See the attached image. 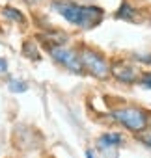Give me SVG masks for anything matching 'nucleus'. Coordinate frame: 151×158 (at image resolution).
I'll list each match as a JSON object with an SVG mask.
<instances>
[{"instance_id":"obj_1","label":"nucleus","mask_w":151,"mask_h":158,"mask_svg":"<svg viewBox=\"0 0 151 158\" xmlns=\"http://www.w3.org/2000/svg\"><path fill=\"white\" fill-rule=\"evenodd\" d=\"M49 8L65 23L79 30H93L105 19V10L95 4H80L77 0H50Z\"/></svg>"},{"instance_id":"obj_2","label":"nucleus","mask_w":151,"mask_h":158,"mask_svg":"<svg viewBox=\"0 0 151 158\" xmlns=\"http://www.w3.org/2000/svg\"><path fill=\"white\" fill-rule=\"evenodd\" d=\"M110 117L118 125H121L123 128H127L129 132L140 134L147 127L151 115H149V112H145L140 106H119V108H114L110 112Z\"/></svg>"},{"instance_id":"obj_3","label":"nucleus","mask_w":151,"mask_h":158,"mask_svg":"<svg viewBox=\"0 0 151 158\" xmlns=\"http://www.w3.org/2000/svg\"><path fill=\"white\" fill-rule=\"evenodd\" d=\"M79 56H80L84 74H90V76L97 78V80H106L110 76V61L106 60V56L103 52L82 45L79 48Z\"/></svg>"},{"instance_id":"obj_4","label":"nucleus","mask_w":151,"mask_h":158,"mask_svg":"<svg viewBox=\"0 0 151 158\" xmlns=\"http://www.w3.org/2000/svg\"><path fill=\"white\" fill-rule=\"evenodd\" d=\"M45 50L50 54V58L56 63H60L67 71H71L75 74H84L80 56H79V48H73L67 43H60V45H45Z\"/></svg>"},{"instance_id":"obj_5","label":"nucleus","mask_w":151,"mask_h":158,"mask_svg":"<svg viewBox=\"0 0 151 158\" xmlns=\"http://www.w3.org/2000/svg\"><path fill=\"white\" fill-rule=\"evenodd\" d=\"M110 74L121 84H134L140 80V73L129 61H114L110 63Z\"/></svg>"},{"instance_id":"obj_6","label":"nucleus","mask_w":151,"mask_h":158,"mask_svg":"<svg viewBox=\"0 0 151 158\" xmlns=\"http://www.w3.org/2000/svg\"><path fill=\"white\" fill-rule=\"evenodd\" d=\"M114 17H116V19H119V21L136 23V21H138L136 17H140V11H138V8H136L132 2H129V0H123V2L119 4V8L116 10Z\"/></svg>"},{"instance_id":"obj_7","label":"nucleus","mask_w":151,"mask_h":158,"mask_svg":"<svg viewBox=\"0 0 151 158\" xmlns=\"http://www.w3.org/2000/svg\"><path fill=\"white\" fill-rule=\"evenodd\" d=\"M123 143V136L119 132H106L99 138V145L106 147V149H112V147H118Z\"/></svg>"},{"instance_id":"obj_8","label":"nucleus","mask_w":151,"mask_h":158,"mask_svg":"<svg viewBox=\"0 0 151 158\" xmlns=\"http://www.w3.org/2000/svg\"><path fill=\"white\" fill-rule=\"evenodd\" d=\"M2 17H4L6 21L17 23V24L24 23V13H23L21 10L13 8V6H4V8H2Z\"/></svg>"},{"instance_id":"obj_9","label":"nucleus","mask_w":151,"mask_h":158,"mask_svg":"<svg viewBox=\"0 0 151 158\" xmlns=\"http://www.w3.org/2000/svg\"><path fill=\"white\" fill-rule=\"evenodd\" d=\"M23 54H24L26 58H30L32 61H39V60H41V56H39V52H37V45H36V41H34V39L24 41Z\"/></svg>"},{"instance_id":"obj_10","label":"nucleus","mask_w":151,"mask_h":158,"mask_svg":"<svg viewBox=\"0 0 151 158\" xmlns=\"http://www.w3.org/2000/svg\"><path fill=\"white\" fill-rule=\"evenodd\" d=\"M138 136V139L144 143V145H147L149 149H151V117H149V123H147V127L140 132V134H136Z\"/></svg>"},{"instance_id":"obj_11","label":"nucleus","mask_w":151,"mask_h":158,"mask_svg":"<svg viewBox=\"0 0 151 158\" xmlns=\"http://www.w3.org/2000/svg\"><path fill=\"white\" fill-rule=\"evenodd\" d=\"M26 89H28L26 82H21V80H10V91H13V93H23V91H26Z\"/></svg>"},{"instance_id":"obj_12","label":"nucleus","mask_w":151,"mask_h":158,"mask_svg":"<svg viewBox=\"0 0 151 158\" xmlns=\"http://www.w3.org/2000/svg\"><path fill=\"white\" fill-rule=\"evenodd\" d=\"M140 84H142L144 88L151 89V71H149V73H144V74H140Z\"/></svg>"},{"instance_id":"obj_13","label":"nucleus","mask_w":151,"mask_h":158,"mask_svg":"<svg viewBox=\"0 0 151 158\" xmlns=\"http://www.w3.org/2000/svg\"><path fill=\"white\" fill-rule=\"evenodd\" d=\"M23 2L26 4V6H30V8H36V6H39V4H43L45 0H23Z\"/></svg>"},{"instance_id":"obj_14","label":"nucleus","mask_w":151,"mask_h":158,"mask_svg":"<svg viewBox=\"0 0 151 158\" xmlns=\"http://www.w3.org/2000/svg\"><path fill=\"white\" fill-rule=\"evenodd\" d=\"M8 71V60L0 58V73H6Z\"/></svg>"},{"instance_id":"obj_15","label":"nucleus","mask_w":151,"mask_h":158,"mask_svg":"<svg viewBox=\"0 0 151 158\" xmlns=\"http://www.w3.org/2000/svg\"><path fill=\"white\" fill-rule=\"evenodd\" d=\"M86 158H95V156H93V152H92V151H86Z\"/></svg>"}]
</instances>
